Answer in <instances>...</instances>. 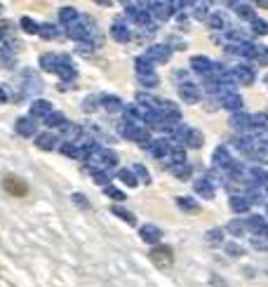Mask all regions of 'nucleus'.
<instances>
[{"instance_id":"nucleus-48","label":"nucleus","mask_w":268,"mask_h":287,"mask_svg":"<svg viewBox=\"0 0 268 287\" xmlns=\"http://www.w3.org/2000/svg\"><path fill=\"white\" fill-rule=\"evenodd\" d=\"M104 193H106V195H108V198H113V200H125V193H122V191H118V189H113V186H111V184H108V186H106V189H104Z\"/></svg>"},{"instance_id":"nucleus-13","label":"nucleus","mask_w":268,"mask_h":287,"mask_svg":"<svg viewBox=\"0 0 268 287\" xmlns=\"http://www.w3.org/2000/svg\"><path fill=\"white\" fill-rule=\"evenodd\" d=\"M14 129H17V134H22V137H33V134H35V118H31V116L19 118L17 125H14Z\"/></svg>"},{"instance_id":"nucleus-54","label":"nucleus","mask_w":268,"mask_h":287,"mask_svg":"<svg viewBox=\"0 0 268 287\" xmlns=\"http://www.w3.org/2000/svg\"><path fill=\"white\" fill-rule=\"evenodd\" d=\"M252 245H254V247H257V250H266V247H268L266 243H259V240H254V243H252Z\"/></svg>"},{"instance_id":"nucleus-5","label":"nucleus","mask_w":268,"mask_h":287,"mask_svg":"<svg viewBox=\"0 0 268 287\" xmlns=\"http://www.w3.org/2000/svg\"><path fill=\"white\" fill-rule=\"evenodd\" d=\"M144 57L149 59L150 64H165V62H170L172 52H170V47H167V45H150Z\"/></svg>"},{"instance_id":"nucleus-33","label":"nucleus","mask_w":268,"mask_h":287,"mask_svg":"<svg viewBox=\"0 0 268 287\" xmlns=\"http://www.w3.org/2000/svg\"><path fill=\"white\" fill-rule=\"evenodd\" d=\"M205 240H207V245L216 247V245L224 243V231H221V228H209V231L205 233Z\"/></svg>"},{"instance_id":"nucleus-46","label":"nucleus","mask_w":268,"mask_h":287,"mask_svg":"<svg viewBox=\"0 0 268 287\" xmlns=\"http://www.w3.org/2000/svg\"><path fill=\"white\" fill-rule=\"evenodd\" d=\"M134 174H137V179L144 181V184H150V174L146 167H141V165H134Z\"/></svg>"},{"instance_id":"nucleus-56","label":"nucleus","mask_w":268,"mask_h":287,"mask_svg":"<svg viewBox=\"0 0 268 287\" xmlns=\"http://www.w3.org/2000/svg\"><path fill=\"white\" fill-rule=\"evenodd\" d=\"M261 235H264V238H266V240H268V226H266V231H264V233H261Z\"/></svg>"},{"instance_id":"nucleus-45","label":"nucleus","mask_w":268,"mask_h":287,"mask_svg":"<svg viewBox=\"0 0 268 287\" xmlns=\"http://www.w3.org/2000/svg\"><path fill=\"white\" fill-rule=\"evenodd\" d=\"M207 22H209V26H212V29H224L226 26V19H224V14H209V19H207Z\"/></svg>"},{"instance_id":"nucleus-42","label":"nucleus","mask_w":268,"mask_h":287,"mask_svg":"<svg viewBox=\"0 0 268 287\" xmlns=\"http://www.w3.org/2000/svg\"><path fill=\"white\" fill-rule=\"evenodd\" d=\"M224 250H226V255H231V256H242L245 255V247H240L238 243H224Z\"/></svg>"},{"instance_id":"nucleus-21","label":"nucleus","mask_w":268,"mask_h":287,"mask_svg":"<svg viewBox=\"0 0 268 287\" xmlns=\"http://www.w3.org/2000/svg\"><path fill=\"white\" fill-rule=\"evenodd\" d=\"M245 223H247V231H252V233H264L268 226V222L261 214H252L249 219H245Z\"/></svg>"},{"instance_id":"nucleus-7","label":"nucleus","mask_w":268,"mask_h":287,"mask_svg":"<svg viewBox=\"0 0 268 287\" xmlns=\"http://www.w3.org/2000/svg\"><path fill=\"white\" fill-rule=\"evenodd\" d=\"M66 31H68V35H71L73 40H78L80 45L87 43V40H89V35H92V33H89V26H87L85 19H80V22L73 24V26H71V29H66Z\"/></svg>"},{"instance_id":"nucleus-4","label":"nucleus","mask_w":268,"mask_h":287,"mask_svg":"<svg viewBox=\"0 0 268 287\" xmlns=\"http://www.w3.org/2000/svg\"><path fill=\"white\" fill-rule=\"evenodd\" d=\"M150 261L158 266V268H170L172 261H174V252H172V247H167V245H158V247H153V250H150Z\"/></svg>"},{"instance_id":"nucleus-2","label":"nucleus","mask_w":268,"mask_h":287,"mask_svg":"<svg viewBox=\"0 0 268 287\" xmlns=\"http://www.w3.org/2000/svg\"><path fill=\"white\" fill-rule=\"evenodd\" d=\"M122 137L129 139V141H139L144 144V149L150 144V137H149V128L146 125H132V123H122Z\"/></svg>"},{"instance_id":"nucleus-22","label":"nucleus","mask_w":268,"mask_h":287,"mask_svg":"<svg viewBox=\"0 0 268 287\" xmlns=\"http://www.w3.org/2000/svg\"><path fill=\"white\" fill-rule=\"evenodd\" d=\"M191 66H193L195 73L209 75V71H212V66H214V64H212L207 57H193V59H191Z\"/></svg>"},{"instance_id":"nucleus-40","label":"nucleus","mask_w":268,"mask_h":287,"mask_svg":"<svg viewBox=\"0 0 268 287\" xmlns=\"http://www.w3.org/2000/svg\"><path fill=\"white\" fill-rule=\"evenodd\" d=\"M19 26H22L26 33H40V24H35L33 19H29V17H24L22 22H19Z\"/></svg>"},{"instance_id":"nucleus-47","label":"nucleus","mask_w":268,"mask_h":287,"mask_svg":"<svg viewBox=\"0 0 268 287\" xmlns=\"http://www.w3.org/2000/svg\"><path fill=\"white\" fill-rule=\"evenodd\" d=\"M139 83L146 87H155L158 85V75L155 73H146V75H139Z\"/></svg>"},{"instance_id":"nucleus-17","label":"nucleus","mask_w":268,"mask_h":287,"mask_svg":"<svg viewBox=\"0 0 268 287\" xmlns=\"http://www.w3.org/2000/svg\"><path fill=\"white\" fill-rule=\"evenodd\" d=\"M179 95H181V99L186 101V104L200 101V90H198L195 85H191V83H183V85L179 87Z\"/></svg>"},{"instance_id":"nucleus-28","label":"nucleus","mask_w":268,"mask_h":287,"mask_svg":"<svg viewBox=\"0 0 268 287\" xmlns=\"http://www.w3.org/2000/svg\"><path fill=\"white\" fill-rule=\"evenodd\" d=\"M101 104H104V108H106L108 113H118V111L125 108V104L120 101L118 96H101Z\"/></svg>"},{"instance_id":"nucleus-59","label":"nucleus","mask_w":268,"mask_h":287,"mask_svg":"<svg viewBox=\"0 0 268 287\" xmlns=\"http://www.w3.org/2000/svg\"><path fill=\"white\" fill-rule=\"evenodd\" d=\"M266 214H268V202H266Z\"/></svg>"},{"instance_id":"nucleus-57","label":"nucleus","mask_w":268,"mask_h":287,"mask_svg":"<svg viewBox=\"0 0 268 287\" xmlns=\"http://www.w3.org/2000/svg\"><path fill=\"white\" fill-rule=\"evenodd\" d=\"M259 5H261V7H266V10H268V2H259Z\"/></svg>"},{"instance_id":"nucleus-49","label":"nucleus","mask_w":268,"mask_h":287,"mask_svg":"<svg viewBox=\"0 0 268 287\" xmlns=\"http://www.w3.org/2000/svg\"><path fill=\"white\" fill-rule=\"evenodd\" d=\"M259 66H268V47H261L259 45V50H257V59H254Z\"/></svg>"},{"instance_id":"nucleus-14","label":"nucleus","mask_w":268,"mask_h":287,"mask_svg":"<svg viewBox=\"0 0 268 287\" xmlns=\"http://www.w3.org/2000/svg\"><path fill=\"white\" fill-rule=\"evenodd\" d=\"M233 78H236V83H240V85H252L257 75H254V71H252L249 66L240 64V66H236V68H233Z\"/></svg>"},{"instance_id":"nucleus-1","label":"nucleus","mask_w":268,"mask_h":287,"mask_svg":"<svg viewBox=\"0 0 268 287\" xmlns=\"http://www.w3.org/2000/svg\"><path fill=\"white\" fill-rule=\"evenodd\" d=\"M89 165H92V170H111L116 162H118V158H116V153L108 149H94V153H92V158L87 160Z\"/></svg>"},{"instance_id":"nucleus-38","label":"nucleus","mask_w":268,"mask_h":287,"mask_svg":"<svg viewBox=\"0 0 268 287\" xmlns=\"http://www.w3.org/2000/svg\"><path fill=\"white\" fill-rule=\"evenodd\" d=\"M146 73H153V64L146 57H139L137 59V75H146Z\"/></svg>"},{"instance_id":"nucleus-50","label":"nucleus","mask_w":268,"mask_h":287,"mask_svg":"<svg viewBox=\"0 0 268 287\" xmlns=\"http://www.w3.org/2000/svg\"><path fill=\"white\" fill-rule=\"evenodd\" d=\"M195 7V17L198 19H209V14H207V2H193Z\"/></svg>"},{"instance_id":"nucleus-34","label":"nucleus","mask_w":268,"mask_h":287,"mask_svg":"<svg viewBox=\"0 0 268 287\" xmlns=\"http://www.w3.org/2000/svg\"><path fill=\"white\" fill-rule=\"evenodd\" d=\"M118 179L122 181V184H127L129 189H134V186H139V179H137V174H134V170H120V172H118Z\"/></svg>"},{"instance_id":"nucleus-26","label":"nucleus","mask_w":268,"mask_h":287,"mask_svg":"<svg viewBox=\"0 0 268 287\" xmlns=\"http://www.w3.org/2000/svg\"><path fill=\"white\" fill-rule=\"evenodd\" d=\"M177 205H179V210H183V212H188V214H195L198 210H200V205H198L193 198H188V195L177 198Z\"/></svg>"},{"instance_id":"nucleus-41","label":"nucleus","mask_w":268,"mask_h":287,"mask_svg":"<svg viewBox=\"0 0 268 287\" xmlns=\"http://www.w3.org/2000/svg\"><path fill=\"white\" fill-rule=\"evenodd\" d=\"M40 35L47 38V40H52V38H59V33H57V26L52 24H40Z\"/></svg>"},{"instance_id":"nucleus-29","label":"nucleus","mask_w":268,"mask_h":287,"mask_svg":"<svg viewBox=\"0 0 268 287\" xmlns=\"http://www.w3.org/2000/svg\"><path fill=\"white\" fill-rule=\"evenodd\" d=\"M40 66H43V71L57 73V68H59V57H57V54H43V57H40Z\"/></svg>"},{"instance_id":"nucleus-44","label":"nucleus","mask_w":268,"mask_h":287,"mask_svg":"<svg viewBox=\"0 0 268 287\" xmlns=\"http://www.w3.org/2000/svg\"><path fill=\"white\" fill-rule=\"evenodd\" d=\"M89 174H92V179L97 181L99 186H104V189H106V184H108V172H101V170H92V167H89Z\"/></svg>"},{"instance_id":"nucleus-18","label":"nucleus","mask_w":268,"mask_h":287,"mask_svg":"<svg viewBox=\"0 0 268 287\" xmlns=\"http://www.w3.org/2000/svg\"><path fill=\"white\" fill-rule=\"evenodd\" d=\"M59 19H61V24H66V29H71L73 24H78L83 17H80V12L75 10V7H61V12H59Z\"/></svg>"},{"instance_id":"nucleus-35","label":"nucleus","mask_w":268,"mask_h":287,"mask_svg":"<svg viewBox=\"0 0 268 287\" xmlns=\"http://www.w3.org/2000/svg\"><path fill=\"white\" fill-rule=\"evenodd\" d=\"M170 172L177 177V179H188L191 177V165H170Z\"/></svg>"},{"instance_id":"nucleus-3","label":"nucleus","mask_w":268,"mask_h":287,"mask_svg":"<svg viewBox=\"0 0 268 287\" xmlns=\"http://www.w3.org/2000/svg\"><path fill=\"white\" fill-rule=\"evenodd\" d=\"M212 162H214V170L224 172V174H231L238 160L231 156V151L226 149V146H219V149L214 151V156H212Z\"/></svg>"},{"instance_id":"nucleus-55","label":"nucleus","mask_w":268,"mask_h":287,"mask_svg":"<svg viewBox=\"0 0 268 287\" xmlns=\"http://www.w3.org/2000/svg\"><path fill=\"white\" fill-rule=\"evenodd\" d=\"M5 99H7V95H5V92L0 90V101H5Z\"/></svg>"},{"instance_id":"nucleus-16","label":"nucleus","mask_w":268,"mask_h":287,"mask_svg":"<svg viewBox=\"0 0 268 287\" xmlns=\"http://www.w3.org/2000/svg\"><path fill=\"white\" fill-rule=\"evenodd\" d=\"M52 111L54 108H52L50 101H45V99H35V101H33V106H31V118H43L45 120Z\"/></svg>"},{"instance_id":"nucleus-20","label":"nucleus","mask_w":268,"mask_h":287,"mask_svg":"<svg viewBox=\"0 0 268 287\" xmlns=\"http://www.w3.org/2000/svg\"><path fill=\"white\" fill-rule=\"evenodd\" d=\"M249 207H252V200L247 195H231V210L233 212L245 214V212H249Z\"/></svg>"},{"instance_id":"nucleus-51","label":"nucleus","mask_w":268,"mask_h":287,"mask_svg":"<svg viewBox=\"0 0 268 287\" xmlns=\"http://www.w3.org/2000/svg\"><path fill=\"white\" fill-rule=\"evenodd\" d=\"M209 285H212V287H231V285H228V283L224 280V278H221V276H216V273H214L212 278H209Z\"/></svg>"},{"instance_id":"nucleus-43","label":"nucleus","mask_w":268,"mask_h":287,"mask_svg":"<svg viewBox=\"0 0 268 287\" xmlns=\"http://www.w3.org/2000/svg\"><path fill=\"white\" fill-rule=\"evenodd\" d=\"M252 31L257 33V35H266V33H268V22H266V19H259V17H257V19L252 22Z\"/></svg>"},{"instance_id":"nucleus-31","label":"nucleus","mask_w":268,"mask_h":287,"mask_svg":"<svg viewBox=\"0 0 268 287\" xmlns=\"http://www.w3.org/2000/svg\"><path fill=\"white\" fill-rule=\"evenodd\" d=\"M111 212L116 214V217H120L122 222H127L129 226H134V223H137V217H134V214L129 212V210H125V207H120V205H113V207H111Z\"/></svg>"},{"instance_id":"nucleus-52","label":"nucleus","mask_w":268,"mask_h":287,"mask_svg":"<svg viewBox=\"0 0 268 287\" xmlns=\"http://www.w3.org/2000/svg\"><path fill=\"white\" fill-rule=\"evenodd\" d=\"M94 106H97V99H94V96L83 101V108H85V111H94Z\"/></svg>"},{"instance_id":"nucleus-19","label":"nucleus","mask_w":268,"mask_h":287,"mask_svg":"<svg viewBox=\"0 0 268 287\" xmlns=\"http://www.w3.org/2000/svg\"><path fill=\"white\" fill-rule=\"evenodd\" d=\"M111 35H113V40H118V43H127V40H132V33H129V29L122 22H116L113 26H111Z\"/></svg>"},{"instance_id":"nucleus-23","label":"nucleus","mask_w":268,"mask_h":287,"mask_svg":"<svg viewBox=\"0 0 268 287\" xmlns=\"http://www.w3.org/2000/svg\"><path fill=\"white\" fill-rule=\"evenodd\" d=\"M231 7L238 12L240 19H247V22H254V19H257V17H254V7L247 5V2H231Z\"/></svg>"},{"instance_id":"nucleus-37","label":"nucleus","mask_w":268,"mask_h":287,"mask_svg":"<svg viewBox=\"0 0 268 287\" xmlns=\"http://www.w3.org/2000/svg\"><path fill=\"white\" fill-rule=\"evenodd\" d=\"M226 231H228V233H233L236 238H240V235L247 231V223H245V222H240V219H233V222L226 226Z\"/></svg>"},{"instance_id":"nucleus-24","label":"nucleus","mask_w":268,"mask_h":287,"mask_svg":"<svg viewBox=\"0 0 268 287\" xmlns=\"http://www.w3.org/2000/svg\"><path fill=\"white\" fill-rule=\"evenodd\" d=\"M35 146H40L43 151H52L57 146V137H54L52 132H43V134L35 137Z\"/></svg>"},{"instance_id":"nucleus-53","label":"nucleus","mask_w":268,"mask_h":287,"mask_svg":"<svg viewBox=\"0 0 268 287\" xmlns=\"http://www.w3.org/2000/svg\"><path fill=\"white\" fill-rule=\"evenodd\" d=\"M73 200L80 205V207H87V198L85 195H80V193H73Z\"/></svg>"},{"instance_id":"nucleus-58","label":"nucleus","mask_w":268,"mask_h":287,"mask_svg":"<svg viewBox=\"0 0 268 287\" xmlns=\"http://www.w3.org/2000/svg\"><path fill=\"white\" fill-rule=\"evenodd\" d=\"M2 38H5V33H2V31H0V40H2Z\"/></svg>"},{"instance_id":"nucleus-11","label":"nucleus","mask_w":268,"mask_h":287,"mask_svg":"<svg viewBox=\"0 0 268 287\" xmlns=\"http://www.w3.org/2000/svg\"><path fill=\"white\" fill-rule=\"evenodd\" d=\"M150 14L158 19V22H167L172 17V7H174V2H150Z\"/></svg>"},{"instance_id":"nucleus-30","label":"nucleus","mask_w":268,"mask_h":287,"mask_svg":"<svg viewBox=\"0 0 268 287\" xmlns=\"http://www.w3.org/2000/svg\"><path fill=\"white\" fill-rule=\"evenodd\" d=\"M203 144H205L203 132H200V129H195V128H191V132H188V139H186V146H191V149H200Z\"/></svg>"},{"instance_id":"nucleus-27","label":"nucleus","mask_w":268,"mask_h":287,"mask_svg":"<svg viewBox=\"0 0 268 287\" xmlns=\"http://www.w3.org/2000/svg\"><path fill=\"white\" fill-rule=\"evenodd\" d=\"M61 134H64L66 144H75V141L80 139V134H83V129L78 128V125H64V128H61Z\"/></svg>"},{"instance_id":"nucleus-9","label":"nucleus","mask_w":268,"mask_h":287,"mask_svg":"<svg viewBox=\"0 0 268 287\" xmlns=\"http://www.w3.org/2000/svg\"><path fill=\"white\" fill-rule=\"evenodd\" d=\"M219 101H221V106L228 108L231 113H240L242 111V106H245V101H242V96L236 95V92H231V95H224L219 96Z\"/></svg>"},{"instance_id":"nucleus-10","label":"nucleus","mask_w":268,"mask_h":287,"mask_svg":"<svg viewBox=\"0 0 268 287\" xmlns=\"http://www.w3.org/2000/svg\"><path fill=\"white\" fill-rule=\"evenodd\" d=\"M2 186H5V191L12 193V195H26V193H29V186H26L19 177H5Z\"/></svg>"},{"instance_id":"nucleus-12","label":"nucleus","mask_w":268,"mask_h":287,"mask_svg":"<svg viewBox=\"0 0 268 287\" xmlns=\"http://www.w3.org/2000/svg\"><path fill=\"white\" fill-rule=\"evenodd\" d=\"M141 238H144V243L149 245H155L158 247V243L162 240V231L158 228V226H153V223H146V226H141Z\"/></svg>"},{"instance_id":"nucleus-8","label":"nucleus","mask_w":268,"mask_h":287,"mask_svg":"<svg viewBox=\"0 0 268 287\" xmlns=\"http://www.w3.org/2000/svg\"><path fill=\"white\" fill-rule=\"evenodd\" d=\"M149 153L153 158H167L172 153V141H165V139H158V141H150L149 146Z\"/></svg>"},{"instance_id":"nucleus-32","label":"nucleus","mask_w":268,"mask_h":287,"mask_svg":"<svg viewBox=\"0 0 268 287\" xmlns=\"http://www.w3.org/2000/svg\"><path fill=\"white\" fill-rule=\"evenodd\" d=\"M45 125H47V128H59V129H61L66 125L64 113H59V111H52L50 116L45 118Z\"/></svg>"},{"instance_id":"nucleus-6","label":"nucleus","mask_w":268,"mask_h":287,"mask_svg":"<svg viewBox=\"0 0 268 287\" xmlns=\"http://www.w3.org/2000/svg\"><path fill=\"white\" fill-rule=\"evenodd\" d=\"M228 125L236 129V132H242V134H249V128H252V116L245 113V111H240V113H233L231 120H228Z\"/></svg>"},{"instance_id":"nucleus-39","label":"nucleus","mask_w":268,"mask_h":287,"mask_svg":"<svg viewBox=\"0 0 268 287\" xmlns=\"http://www.w3.org/2000/svg\"><path fill=\"white\" fill-rule=\"evenodd\" d=\"M57 75L61 78V80H75V66H59L57 68Z\"/></svg>"},{"instance_id":"nucleus-36","label":"nucleus","mask_w":268,"mask_h":287,"mask_svg":"<svg viewBox=\"0 0 268 287\" xmlns=\"http://www.w3.org/2000/svg\"><path fill=\"white\" fill-rule=\"evenodd\" d=\"M170 158H172V165H183L186 162V151H183V146H174L172 144Z\"/></svg>"},{"instance_id":"nucleus-25","label":"nucleus","mask_w":268,"mask_h":287,"mask_svg":"<svg viewBox=\"0 0 268 287\" xmlns=\"http://www.w3.org/2000/svg\"><path fill=\"white\" fill-rule=\"evenodd\" d=\"M252 160H257L261 165H268V141H257V149L252 153Z\"/></svg>"},{"instance_id":"nucleus-15","label":"nucleus","mask_w":268,"mask_h":287,"mask_svg":"<svg viewBox=\"0 0 268 287\" xmlns=\"http://www.w3.org/2000/svg\"><path fill=\"white\" fill-rule=\"evenodd\" d=\"M193 189H195V193H198L200 198H205V200H212V198H214V184L207 179V177H205V179H198V181H195Z\"/></svg>"}]
</instances>
